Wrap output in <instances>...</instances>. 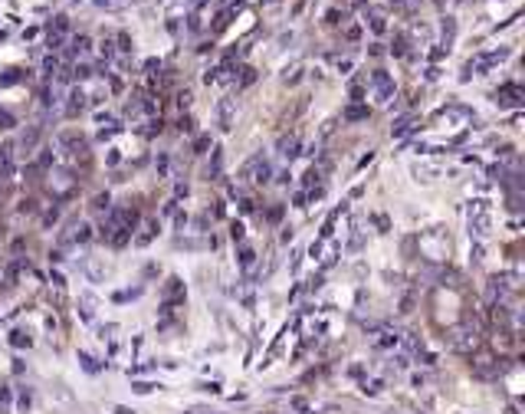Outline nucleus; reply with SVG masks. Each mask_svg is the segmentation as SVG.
<instances>
[{
  "label": "nucleus",
  "mask_w": 525,
  "mask_h": 414,
  "mask_svg": "<svg viewBox=\"0 0 525 414\" xmlns=\"http://www.w3.org/2000/svg\"><path fill=\"white\" fill-rule=\"evenodd\" d=\"M492 99H496V105H519V102H522V89L519 86H502Z\"/></svg>",
  "instance_id": "1"
},
{
  "label": "nucleus",
  "mask_w": 525,
  "mask_h": 414,
  "mask_svg": "<svg viewBox=\"0 0 525 414\" xmlns=\"http://www.w3.org/2000/svg\"><path fill=\"white\" fill-rule=\"evenodd\" d=\"M371 83L377 86V99H381V102H388L391 96H394V83L388 79V73H381V69H377V73L371 76Z\"/></svg>",
  "instance_id": "2"
},
{
  "label": "nucleus",
  "mask_w": 525,
  "mask_h": 414,
  "mask_svg": "<svg viewBox=\"0 0 525 414\" xmlns=\"http://www.w3.org/2000/svg\"><path fill=\"white\" fill-rule=\"evenodd\" d=\"M450 345L453 349H470V345H476V332L470 336V329H456V332H450Z\"/></svg>",
  "instance_id": "3"
},
{
  "label": "nucleus",
  "mask_w": 525,
  "mask_h": 414,
  "mask_svg": "<svg viewBox=\"0 0 525 414\" xmlns=\"http://www.w3.org/2000/svg\"><path fill=\"white\" fill-rule=\"evenodd\" d=\"M296 148H299V138L296 135L279 138V155H283V158H296Z\"/></svg>",
  "instance_id": "4"
},
{
  "label": "nucleus",
  "mask_w": 525,
  "mask_h": 414,
  "mask_svg": "<svg viewBox=\"0 0 525 414\" xmlns=\"http://www.w3.org/2000/svg\"><path fill=\"white\" fill-rule=\"evenodd\" d=\"M411 128H413V119H411V115H407V119H400V122H398V126H394V135H407V132H411Z\"/></svg>",
  "instance_id": "5"
},
{
  "label": "nucleus",
  "mask_w": 525,
  "mask_h": 414,
  "mask_svg": "<svg viewBox=\"0 0 525 414\" xmlns=\"http://www.w3.org/2000/svg\"><path fill=\"white\" fill-rule=\"evenodd\" d=\"M345 119H348V122H358V119H368V109H362V105H355V109H348V112H345Z\"/></svg>",
  "instance_id": "6"
},
{
  "label": "nucleus",
  "mask_w": 525,
  "mask_h": 414,
  "mask_svg": "<svg viewBox=\"0 0 525 414\" xmlns=\"http://www.w3.org/2000/svg\"><path fill=\"white\" fill-rule=\"evenodd\" d=\"M230 109H233V105H230V99H226L224 105H220V126L224 128H230Z\"/></svg>",
  "instance_id": "7"
},
{
  "label": "nucleus",
  "mask_w": 525,
  "mask_h": 414,
  "mask_svg": "<svg viewBox=\"0 0 525 414\" xmlns=\"http://www.w3.org/2000/svg\"><path fill=\"white\" fill-rule=\"evenodd\" d=\"M89 50V37H75L73 40V53H86Z\"/></svg>",
  "instance_id": "8"
},
{
  "label": "nucleus",
  "mask_w": 525,
  "mask_h": 414,
  "mask_svg": "<svg viewBox=\"0 0 525 414\" xmlns=\"http://www.w3.org/2000/svg\"><path fill=\"white\" fill-rule=\"evenodd\" d=\"M250 264H253V250L243 247V250H240V266H250Z\"/></svg>",
  "instance_id": "9"
},
{
  "label": "nucleus",
  "mask_w": 525,
  "mask_h": 414,
  "mask_svg": "<svg viewBox=\"0 0 525 414\" xmlns=\"http://www.w3.org/2000/svg\"><path fill=\"white\" fill-rule=\"evenodd\" d=\"M13 345H30V336H24V332H13Z\"/></svg>",
  "instance_id": "10"
},
{
  "label": "nucleus",
  "mask_w": 525,
  "mask_h": 414,
  "mask_svg": "<svg viewBox=\"0 0 525 414\" xmlns=\"http://www.w3.org/2000/svg\"><path fill=\"white\" fill-rule=\"evenodd\" d=\"M371 26H375L377 33H384V20H381V17H375V20H371Z\"/></svg>",
  "instance_id": "11"
},
{
  "label": "nucleus",
  "mask_w": 525,
  "mask_h": 414,
  "mask_svg": "<svg viewBox=\"0 0 525 414\" xmlns=\"http://www.w3.org/2000/svg\"><path fill=\"white\" fill-rule=\"evenodd\" d=\"M7 404H10V395H7V391H3V395H0V411H3V408H7Z\"/></svg>",
  "instance_id": "12"
}]
</instances>
